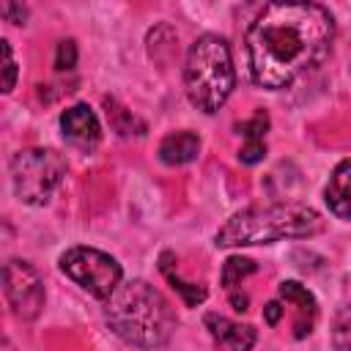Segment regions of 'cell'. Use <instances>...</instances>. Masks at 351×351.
<instances>
[{
  "label": "cell",
  "instance_id": "cell-18",
  "mask_svg": "<svg viewBox=\"0 0 351 351\" xmlns=\"http://www.w3.org/2000/svg\"><path fill=\"white\" fill-rule=\"evenodd\" d=\"M0 49H3V93H11L14 85H16V60H14V52H11V41L3 38Z\"/></svg>",
  "mask_w": 351,
  "mask_h": 351
},
{
  "label": "cell",
  "instance_id": "cell-9",
  "mask_svg": "<svg viewBox=\"0 0 351 351\" xmlns=\"http://www.w3.org/2000/svg\"><path fill=\"white\" fill-rule=\"evenodd\" d=\"M203 326L208 329V335L219 351H250L258 340V332L250 324L230 321L228 315H219V313H206Z\"/></svg>",
  "mask_w": 351,
  "mask_h": 351
},
{
  "label": "cell",
  "instance_id": "cell-3",
  "mask_svg": "<svg viewBox=\"0 0 351 351\" xmlns=\"http://www.w3.org/2000/svg\"><path fill=\"white\" fill-rule=\"evenodd\" d=\"M324 230V219L304 203H269L236 211L214 236L217 247L274 244L282 239H310Z\"/></svg>",
  "mask_w": 351,
  "mask_h": 351
},
{
  "label": "cell",
  "instance_id": "cell-12",
  "mask_svg": "<svg viewBox=\"0 0 351 351\" xmlns=\"http://www.w3.org/2000/svg\"><path fill=\"white\" fill-rule=\"evenodd\" d=\"M200 154V137L189 129H181V132H170L162 143H159V159L170 167H178V165H189L195 162Z\"/></svg>",
  "mask_w": 351,
  "mask_h": 351
},
{
  "label": "cell",
  "instance_id": "cell-7",
  "mask_svg": "<svg viewBox=\"0 0 351 351\" xmlns=\"http://www.w3.org/2000/svg\"><path fill=\"white\" fill-rule=\"evenodd\" d=\"M3 293H5V302H8L11 313L19 321L38 318V313L44 307V299H47L41 274L27 261H19V258H11L3 266Z\"/></svg>",
  "mask_w": 351,
  "mask_h": 351
},
{
  "label": "cell",
  "instance_id": "cell-15",
  "mask_svg": "<svg viewBox=\"0 0 351 351\" xmlns=\"http://www.w3.org/2000/svg\"><path fill=\"white\" fill-rule=\"evenodd\" d=\"M255 271V261L250 258H241V255H230L225 263H222V274H219V282L228 288V291H236V285L250 277Z\"/></svg>",
  "mask_w": 351,
  "mask_h": 351
},
{
  "label": "cell",
  "instance_id": "cell-1",
  "mask_svg": "<svg viewBox=\"0 0 351 351\" xmlns=\"http://www.w3.org/2000/svg\"><path fill=\"white\" fill-rule=\"evenodd\" d=\"M335 16L318 3H269L247 30L255 85L282 90L315 71L332 52Z\"/></svg>",
  "mask_w": 351,
  "mask_h": 351
},
{
  "label": "cell",
  "instance_id": "cell-2",
  "mask_svg": "<svg viewBox=\"0 0 351 351\" xmlns=\"http://www.w3.org/2000/svg\"><path fill=\"white\" fill-rule=\"evenodd\" d=\"M104 318L123 343L145 351L162 348L178 326L170 302L145 280L118 285V291L107 299Z\"/></svg>",
  "mask_w": 351,
  "mask_h": 351
},
{
  "label": "cell",
  "instance_id": "cell-11",
  "mask_svg": "<svg viewBox=\"0 0 351 351\" xmlns=\"http://www.w3.org/2000/svg\"><path fill=\"white\" fill-rule=\"evenodd\" d=\"M324 200L337 219L351 222V159H343L332 170L329 181L324 186Z\"/></svg>",
  "mask_w": 351,
  "mask_h": 351
},
{
  "label": "cell",
  "instance_id": "cell-22",
  "mask_svg": "<svg viewBox=\"0 0 351 351\" xmlns=\"http://www.w3.org/2000/svg\"><path fill=\"white\" fill-rule=\"evenodd\" d=\"M280 315H282V304H280V302H269V304L263 307V318H266L269 326H274V324L280 321Z\"/></svg>",
  "mask_w": 351,
  "mask_h": 351
},
{
  "label": "cell",
  "instance_id": "cell-13",
  "mask_svg": "<svg viewBox=\"0 0 351 351\" xmlns=\"http://www.w3.org/2000/svg\"><path fill=\"white\" fill-rule=\"evenodd\" d=\"M159 269H162V274L167 277V282L181 293V299H184L186 307H197V304L206 302V296H208L206 285H200V282H186V280H181V277L173 271V252H162V255H159Z\"/></svg>",
  "mask_w": 351,
  "mask_h": 351
},
{
  "label": "cell",
  "instance_id": "cell-4",
  "mask_svg": "<svg viewBox=\"0 0 351 351\" xmlns=\"http://www.w3.org/2000/svg\"><path fill=\"white\" fill-rule=\"evenodd\" d=\"M236 88V69L230 44L222 36L203 33L192 41L184 63V90L192 107L211 115Z\"/></svg>",
  "mask_w": 351,
  "mask_h": 351
},
{
  "label": "cell",
  "instance_id": "cell-6",
  "mask_svg": "<svg viewBox=\"0 0 351 351\" xmlns=\"http://www.w3.org/2000/svg\"><path fill=\"white\" fill-rule=\"evenodd\" d=\"M58 263L69 280H74L82 291H88L93 299L101 302H107L118 291L123 277L121 263L96 247H69Z\"/></svg>",
  "mask_w": 351,
  "mask_h": 351
},
{
  "label": "cell",
  "instance_id": "cell-16",
  "mask_svg": "<svg viewBox=\"0 0 351 351\" xmlns=\"http://www.w3.org/2000/svg\"><path fill=\"white\" fill-rule=\"evenodd\" d=\"M332 348L351 351V304H343L332 318Z\"/></svg>",
  "mask_w": 351,
  "mask_h": 351
},
{
  "label": "cell",
  "instance_id": "cell-23",
  "mask_svg": "<svg viewBox=\"0 0 351 351\" xmlns=\"http://www.w3.org/2000/svg\"><path fill=\"white\" fill-rule=\"evenodd\" d=\"M230 304H233V310H239V313H244V310H247V304H250V299H247V293H239V291H230Z\"/></svg>",
  "mask_w": 351,
  "mask_h": 351
},
{
  "label": "cell",
  "instance_id": "cell-5",
  "mask_svg": "<svg viewBox=\"0 0 351 351\" xmlns=\"http://www.w3.org/2000/svg\"><path fill=\"white\" fill-rule=\"evenodd\" d=\"M66 159L55 148H27L11 159L14 195L27 206H44L66 178Z\"/></svg>",
  "mask_w": 351,
  "mask_h": 351
},
{
  "label": "cell",
  "instance_id": "cell-8",
  "mask_svg": "<svg viewBox=\"0 0 351 351\" xmlns=\"http://www.w3.org/2000/svg\"><path fill=\"white\" fill-rule=\"evenodd\" d=\"M60 132L63 140L74 148H80L82 154H93L101 143V123L96 118V112L88 104H71L60 112Z\"/></svg>",
  "mask_w": 351,
  "mask_h": 351
},
{
  "label": "cell",
  "instance_id": "cell-17",
  "mask_svg": "<svg viewBox=\"0 0 351 351\" xmlns=\"http://www.w3.org/2000/svg\"><path fill=\"white\" fill-rule=\"evenodd\" d=\"M236 129H239V134H244V143H263L266 129H269V115L263 110H258L250 121L236 123Z\"/></svg>",
  "mask_w": 351,
  "mask_h": 351
},
{
  "label": "cell",
  "instance_id": "cell-20",
  "mask_svg": "<svg viewBox=\"0 0 351 351\" xmlns=\"http://www.w3.org/2000/svg\"><path fill=\"white\" fill-rule=\"evenodd\" d=\"M0 14L11 25H25L27 22V5H22V3H3L0 5Z\"/></svg>",
  "mask_w": 351,
  "mask_h": 351
},
{
  "label": "cell",
  "instance_id": "cell-21",
  "mask_svg": "<svg viewBox=\"0 0 351 351\" xmlns=\"http://www.w3.org/2000/svg\"><path fill=\"white\" fill-rule=\"evenodd\" d=\"M266 156V143H244L241 148H239V159L244 162V165H255V162H261Z\"/></svg>",
  "mask_w": 351,
  "mask_h": 351
},
{
  "label": "cell",
  "instance_id": "cell-19",
  "mask_svg": "<svg viewBox=\"0 0 351 351\" xmlns=\"http://www.w3.org/2000/svg\"><path fill=\"white\" fill-rule=\"evenodd\" d=\"M77 66V41L74 38H63L55 49V69L58 71H71Z\"/></svg>",
  "mask_w": 351,
  "mask_h": 351
},
{
  "label": "cell",
  "instance_id": "cell-14",
  "mask_svg": "<svg viewBox=\"0 0 351 351\" xmlns=\"http://www.w3.org/2000/svg\"><path fill=\"white\" fill-rule=\"evenodd\" d=\"M104 107H107V118H110V126L118 132V134H143L145 132V126L126 110V107H121L112 96H107L104 99Z\"/></svg>",
  "mask_w": 351,
  "mask_h": 351
},
{
  "label": "cell",
  "instance_id": "cell-10",
  "mask_svg": "<svg viewBox=\"0 0 351 351\" xmlns=\"http://www.w3.org/2000/svg\"><path fill=\"white\" fill-rule=\"evenodd\" d=\"M277 296L293 307V337L302 340L304 335L313 332L315 318H318V302L315 296L296 280H282L277 285Z\"/></svg>",
  "mask_w": 351,
  "mask_h": 351
}]
</instances>
